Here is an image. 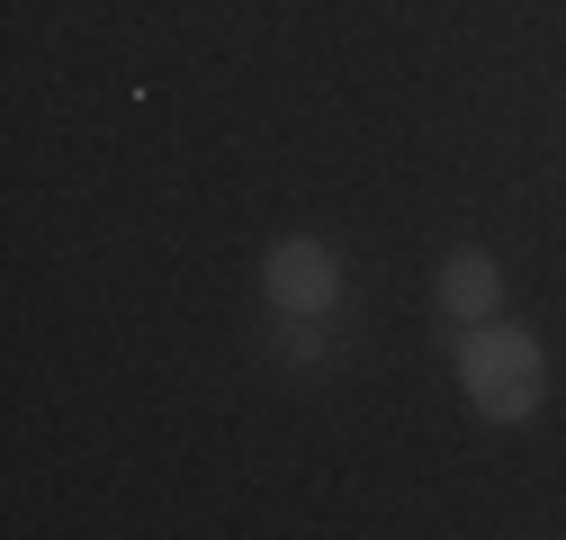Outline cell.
<instances>
[{
  "mask_svg": "<svg viewBox=\"0 0 566 540\" xmlns=\"http://www.w3.org/2000/svg\"><path fill=\"white\" fill-rule=\"evenodd\" d=\"M459 378H468V405L485 424H522L531 405L548 396V352H539V333L522 324H468V343H459Z\"/></svg>",
  "mask_w": 566,
  "mask_h": 540,
  "instance_id": "cell-1",
  "label": "cell"
},
{
  "mask_svg": "<svg viewBox=\"0 0 566 540\" xmlns=\"http://www.w3.org/2000/svg\"><path fill=\"white\" fill-rule=\"evenodd\" d=\"M261 298L279 307V315H333L342 307V261L315 243V235H289V243H279L270 261H261Z\"/></svg>",
  "mask_w": 566,
  "mask_h": 540,
  "instance_id": "cell-2",
  "label": "cell"
},
{
  "mask_svg": "<svg viewBox=\"0 0 566 540\" xmlns=\"http://www.w3.org/2000/svg\"><path fill=\"white\" fill-rule=\"evenodd\" d=\"M441 307H450L459 324H485L494 307H504V270H494L485 252H450V261H441Z\"/></svg>",
  "mask_w": 566,
  "mask_h": 540,
  "instance_id": "cell-3",
  "label": "cell"
}]
</instances>
